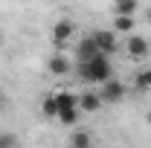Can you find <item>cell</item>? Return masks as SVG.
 Instances as JSON below:
<instances>
[{"label": "cell", "instance_id": "obj_1", "mask_svg": "<svg viewBox=\"0 0 151 148\" xmlns=\"http://www.w3.org/2000/svg\"><path fill=\"white\" fill-rule=\"evenodd\" d=\"M73 73L78 75V81H84V84H102V81H108L113 75V67H111V58L108 55H93L87 58V61H76L73 64Z\"/></svg>", "mask_w": 151, "mask_h": 148}, {"label": "cell", "instance_id": "obj_2", "mask_svg": "<svg viewBox=\"0 0 151 148\" xmlns=\"http://www.w3.org/2000/svg\"><path fill=\"white\" fill-rule=\"evenodd\" d=\"M55 99H58V122H64V125H76L78 122V96L76 93H70V90H61V93H55Z\"/></svg>", "mask_w": 151, "mask_h": 148}, {"label": "cell", "instance_id": "obj_3", "mask_svg": "<svg viewBox=\"0 0 151 148\" xmlns=\"http://www.w3.org/2000/svg\"><path fill=\"white\" fill-rule=\"evenodd\" d=\"M125 84H122V81H119V78H108V81H102V84H99V96H102V102H105V105H119V102H122V99H125Z\"/></svg>", "mask_w": 151, "mask_h": 148}, {"label": "cell", "instance_id": "obj_4", "mask_svg": "<svg viewBox=\"0 0 151 148\" xmlns=\"http://www.w3.org/2000/svg\"><path fill=\"white\" fill-rule=\"evenodd\" d=\"M125 52H128L131 61H145V58L151 55V41L142 38V35H128V41H125Z\"/></svg>", "mask_w": 151, "mask_h": 148}, {"label": "cell", "instance_id": "obj_5", "mask_svg": "<svg viewBox=\"0 0 151 148\" xmlns=\"http://www.w3.org/2000/svg\"><path fill=\"white\" fill-rule=\"evenodd\" d=\"M73 35H76V23H73L70 18L55 20V23H52V29H50V38H52V44H55V47H64L67 41H73Z\"/></svg>", "mask_w": 151, "mask_h": 148}, {"label": "cell", "instance_id": "obj_6", "mask_svg": "<svg viewBox=\"0 0 151 148\" xmlns=\"http://www.w3.org/2000/svg\"><path fill=\"white\" fill-rule=\"evenodd\" d=\"M90 35H93V41H96V47H99L102 55H113V52L119 50V38H116L113 29H96Z\"/></svg>", "mask_w": 151, "mask_h": 148}, {"label": "cell", "instance_id": "obj_7", "mask_svg": "<svg viewBox=\"0 0 151 148\" xmlns=\"http://www.w3.org/2000/svg\"><path fill=\"white\" fill-rule=\"evenodd\" d=\"M47 70L52 75H67V73H73V61L67 55H61V52H52L50 61H47Z\"/></svg>", "mask_w": 151, "mask_h": 148}, {"label": "cell", "instance_id": "obj_8", "mask_svg": "<svg viewBox=\"0 0 151 148\" xmlns=\"http://www.w3.org/2000/svg\"><path fill=\"white\" fill-rule=\"evenodd\" d=\"M99 55V47H96L93 35H84L78 44H76V61H87V58Z\"/></svg>", "mask_w": 151, "mask_h": 148}, {"label": "cell", "instance_id": "obj_9", "mask_svg": "<svg viewBox=\"0 0 151 148\" xmlns=\"http://www.w3.org/2000/svg\"><path fill=\"white\" fill-rule=\"evenodd\" d=\"M102 105H105V102H102L99 90H87V93L78 96V111H84V113H96Z\"/></svg>", "mask_w": 151, "mask_h": 148}, {"label": "cell", "instance_id": "obj_10", "mask_svg": "<svg viewBox=\"0 0 151 148\" xmlns=\"http://www.w3.org/2000/svg\"><path fill=\"white\" fill-rule=\"evenodd\" d=\"M41 113H44L47 119H55V116H58V99H55V93H47V96L41 99Z\"/></svg>", "mask_w": 151, "mask_h": 148}, {"label": "cell", "instance_id": "obj_11", "mask_svg": "<svg viewBox=\"0 0 151 148\" xmlns=\"http://www.w3.org/2000/svg\"><path fill=\"white\" fill-rule=\"evenodd\" d=\"M134 26H137V23H134V15H116L111 29L119 35V32H134Z\"/></svg>", "mask_w": 151, "mask_h": 148}, {"label": "cell", "instance_id": "obj_12", "mask_svg": "<svg viewBox=\"0 0 151 148\" xmlns=\"http://www.w3.org/2000/svg\"><path fill=\"white\" fill-rule=\"evenodd\" d=\"M139 9V0H113V12L116 15H134Z\"/></svg>", "mask_w": 151, "mask_h": 148}, {"label": "cell", "instance_id": "obj_13", "mask_svg": "<svg viewBox=\"0 0 151 148\" xmlns=\"http://www.w3.org/2000/svg\"><path fill=\"white\" fill-rule=\"evenodd\" d=\"M90 142H93V137L84 134V131H73L70 134V145H76V148H87Z\"/></svg>", "mask_w": 151, "mask_h": 148}, {"label": "cell", "instance_id": "obj_14", "mask_svg": "<svg viewBox=\"0 0 151 148\" xmlns=\"http://www.w3.org/2000/svg\"><path fill=\"white\" fill-rule=\"evenodd\" d=\"M134 81H137L139 90H151V67H142L139 73L134 75Z\"/></svg>", "mask_w": 151, "mask_h": 148}, {"label": "cell", "instance_id": "obj_15", "mask_svg": "<svg viewBox=\"0 0 151 148\" xmlns=\"http://www.w3.org/2000/svg\"><path fill=\"white\" fill-rule=\"evenodd\" d=\"M6 145H18V137H12V134H0V148Z\"/></svg>", "mask_w": 151, "mask_h": 148}, {"label": "cell", "instance_id": "obj_16", "mask_svg": "<svg viewBox=\"0 0 151 148\" xmlns=\"http://www.w3.org/2000/svg\"><path fill=\"white\" fill-rule=\"evenodd\" d=\"M145 122H148V125H151V111H148V113H145Z\"/></svg>", "mask_w": 151, "mask_h": 148}, {"label": "cell", "instance_id": "obj_17", "mask_svg": "<svg viewBox=\"0 0 151 148\" xmlns=\"http://www.w3.org/2000/svg\"><path fill=\"white\" fill-rule=\"evenodd\" d=\"M3 41H6V38H3V32H0V47H3Z\"/></svg>", "mask_w": 151, "mask_h": 148}, {"label": "cell", "instance_id": "obj_18", "mask_svg": "<svg viewBox=\"0 0 151 148\" xmlns=\"http://www.w3.org/2000/svg\"><path fill=\"white\" fill-rule=\"evenodd\" d=\"M3 102H6V99H3V96H0V108H3Z\"/></svg>", "mask_w": 151, "mask_h": 148}]
</instances>
